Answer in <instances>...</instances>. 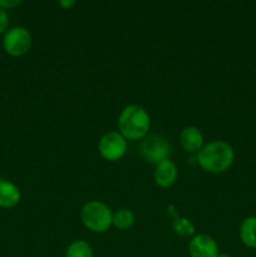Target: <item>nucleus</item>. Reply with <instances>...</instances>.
<instances>
[{
	"instance_id": "ddd939ff",
	"label": "nucleus",
	"mask_w": 256,
	"mask_h": 257,
	"mask_svg": "<svg viewBox=\"0 0 256 257\" xmlns=\"http://www.w3.org/2000/svg\"><path fill=\"white\" fill-rule=\"evenodd\" d=\"M65 257H93V250L84 240H75L67 247Z\"/></svg>"
},
{
	"instance_id": "4468645a",
	"label": "nucleus",
	"mask_w": 256,
	"mask_h": 257,
	"mask_svg": "<svg viewBox=\"0 0 256 257\" xmlns=\"http://www.w3.org/2000/svg\"><path fill=\"white\" fill-rule=\"evenodd\" d=\"M173 231L180 236H191L195 233V226L185 217H176L172 223Z\"/></svg>"
},
{
	"instance_id": "f8f14e48",
	"label": "nucleus",
	"mask_w": 256,
	"mask_h": 257,
	"mask_svg": "<svg viewBox=\"0 0 256 257\" xmlns=\"http://www.w3.org/2000/svg\"><path fill=\"white\" fill-rule=\"evenodd\" d=\"M135 213L128 208H119L113 213V223L119 230H128L135 225Z\"/></svg>"
},
{
	"instance_id": "7ed1b4c3",
	"label": "nucleus",
	"mask_w": 256,
	"mask_h": 257,
	"mask_svg": "<svg viewBox=\"0 0 256 257\" xmlns=\"http://www.w3.org/2000/svg\"><path fill=\"white\" fill-rule=\"evenodd\" d=\"M80 217L87 228L93 232H104L113 223V212L104 202L89 201L80 211Z\"/></svg>"
},
{
	"instance_id": "9b49d317",
	"label": "nucleus",
	"mask_w": 256,
	"mask_h": 257,
	"mask_svg": "<svg viewBox=\"0 0 256 257\" xmlns=\"http://www.w3.org/2000/svg\"><path fill=\"white\" fill-rule=\"evenodd\" d=\"M241 241L248 248H256V216L245 218L240 226Z\"/></svg>"
},
{
	"instance_id": "6e6552de",
	"label": "nucleus",
	"mask_w": 256,
	"mask_h": 257,
	"mask_svg": "<svg viewBox=\"0 0 256 257\" xmlns=\"http://www.w3.org/2000/svg\"><path fill=\"white\" fill-rule=\"evenodd\" d=\"M177 167H176V165L170 158L156 165L155 181L161 187H171L176 182V180H177Z\"/></svg>"
},
{
	"instance_id": "0eeeda50",
	"label": "nucleus",
	"mask_w": 256,
	"mask_h": 257,
	"mask_svg": "<svg viewBox=\"0 0 256 257\" xmlns=\"http://www.w3.org/2000/svg\"><path fill=\"white\" fill-rule=\"evenodd\" d=\"M188 252L191 257H217L218 245L211 236L201 233L195 236L188 243Z\"/></svg>"
},
{
	"instance_id": "9d476101",
	"label": "nucleus",
	"mask_w": 256,
	"mask_h": 257,
	"mask_svg": "<svg viewBox=\"0 0 256 257\" xmlns=\"http://www.w3.org/2000/svg\"><path fill=\"white\" fill-rule=\"evenodd\" d=\"M22 193L13 182L0 180V207L12 208L20 202Z\"/></svg>"
},
{
	"instance_id": "a211bd4d",
	"label": "nucleus",
	"mask_w": 256,
	"mask_h": 257,
	"mask_svg": "<svg viewBox=\"0 0 256 257\" xmlns=\"http://www.w3.org/2000/svg\"><path fill=\"white\" fill-rule=\"evenodd\" d=\"M217 257H231L228 253H218Z\"/></svg>"
},
{
	"instance_id": "423d86ee",
	"label": "nucleus",
	"mask_w": 256,
	"mask_h": 257,
	"mask_svg": "<svg viewBox=\"0 0 256 257\" xmlns=\"http://www.w3.org/2000/svg\"><path fill=\"white\" fill-rule=\"evenodd\" d=\"M100 156L107 161H118L125 155L127 140L119 132L110 131L100 137L98 143Z\"/></svg>"
},
{
	"instance_id": "2eb2a0df",
	"label": "nucleus",
	"mask_w": 256,
	"mask_h": 257,
	"mask_svg": "<svg viewBox=\"0 0 256 257\" xmlns=\"http://www.w3.org/2000/svg\"><path fill=\"white\" fill-rule=\"evenodd\" d=\"M8 24H9V17H8L7 10L0 8V34L7 32Z\"/></svg>"
},
{
	"instance_id": "f3484780",
	"label": "nucleus",
	"mask_w": 256,
	"mask_h": 257,
	"mask_svg": "<svg viewBox=\"0 0 256 257\" xmlns=\"http://www.w3.org/2000/svg\"><path fill=\"white\" fill-rule=\"evenodd\" d=\"M58 4H59L62 8H64V9H70L73 5H75V2L74 0H60Z\"/></svg>"
},
{
	"instance_id": "f03ea898",
	"label": "nucleus",
	"mask_w": 256,
	"mask_h": 257,
	"mask_svg": "<svg viewBox=\"0 0 256 257\" xmlns=\"http://www.w3.org/2000/svg\"><path fill=\"white\" fill-rule=\"evenodd\" d=\"M151 118L147 110L138 104L124 107L118 117V128L125 140H141L147 136Z\"/></svg>"
},
{
	"instance_id": "dca6fc26",
	"label": "nucleus",
	"mask_w": 256,
	"mask_h": 257,
	"mask_svg": "<svg viewBox=\"0 0 256 257\" xmlns=\"http://www.w3.org/2000/svg\"><path fill=\"white\" fill-rule=\"evenodd\" d=\"M19 4H22L20 0H0V8L3 9H10V8L18 7Z\"/></svg>"
},
{
	"instance_id": "1a4fd4ad",
	"label": "nucleus",
	"mask_w": 256,
	"mask_h": 257,
	"mask_svg": "<svg viewBox=\"0 0 256 257\" xmlns=\"http://www.w3.org/2000/svg\"><path fill=\"white\" fill-rule=\"evenodd\" d=\"M180 142L183 150L187 152L198 153L203 147V136L197 127L190 125L182 130L180 135Z\"/></svg>"
},
{
	"instance_id": "20e7f679",
	"label": "nucleus",
	"mask_w": 256,
	"mask_h": 257,
	"mask_svg": "<svg viewBox=\"0 0 256 257\" xmlns=\"http://www.w3.org/2000/svg\"><path fill=\"white\" fill-rule=\"evenodd\" d=\"M33 38L29 30L24 27H13L4 33L3 48L12 57H22L29 52Z\"/></svg>"
},
{
	"instance_id": "f257e3e1",
	"label": "nucleus",
	"mask_w": 256,
	"mask_h": 257,
	"mask_svg": "<svg viewBox=\"0 0 256 257\" xmlns=\"http://www.w3.org/2000/svg\"><path fill=\"white\" fill-rule=\"evenodd\" d=\"M235 160L233 148L225 141H212L197 153L198 165L211 173H222L231 167Z\"/></svg>"
},
{
	"instance_id": "39448f33",
	"label": "nucleus",
	"mask_w": 256,
	"mask_h": 257,
	"mask_svg": "<svg viewBox=\"0 0 256 257\" xmlns=\"http://www.w3.org/2000/svg\"><path fill=\"white\" fill-rule=\"evenodd\" d=\"M141 153L146 161L158 165L162 161L168 160L171 153V145L168 140L160 135H151L146 137L141 145Z\"/></svg>"
}]
</instances>
